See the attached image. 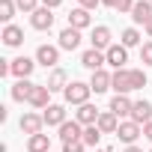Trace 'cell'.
<instances>
[{"label": "cell", "instance_id": "1", "mask_svg": "<svg viewBox=\"0 0 152 152\" xmlns=\"http://www.w3.org/2000/svg\"><path fill=\"white\" fill-rule=\"evenodd\" d=\"M90 96H93V87L90 84H84V81H72L69 87H66V93H63V99L69 102V104H87L90 102Z\"/></svg>", "mask_w": 152, "mask_h": 152}, {"label": "cell", "instance_id": "2", "mask_svg": "<svg viewBox=\"0 0 152 152\" xmlns=\"http://www.w3.org/2000/svg\"><path fill=\"white\" fill-rule=\"evenodd\" d=\"M143 134V125H137L134 119H122L119 122V128H116V137L125 143V146H134V140Z\"/></svg>", "mask_w": 152, "mask_h": 152}, {"label": "cell", "instance_id": "3", "mask_svg": "<svg viewBox=\"0 0 152 152\" xmlns=\"http://www.w3.org/2000/svg\"><path fill=\"white\" fill-rule=\"evenodd\" d=\"M60 140H63V143H81V140H84V125H81L78 119H72V122L66 119V122L60 125Z\"/></svg>", "mask_w": 152, "mask_h": 152}, {"label": "cell", "instance_id": "4", "mask_svg": "<svg viewBox=\"0 0 152 152\" xmlns=\"http://www.w3.org/2000/svg\"><path fill=\"white\" fill-rule=\"evenodd\" d=\"M110 90H113L116 96L134 93V87H131V69H116V72H113V84H110Z\"/></svg>", "mask_w": 152, "mask_h": 152}, {"label": "cell", "instance_id": "5", "mask_svg": "<svg viewBox=\"0 0 152 152\" xmlns=\"http://www.w3.org/2000/svg\"><path fill=\"white\" fill-rule=\"evenodd\" d=\"M36 63L45 66V69H57V63H60V48H54V45H39V48H36Z\"/></svg>", "mask_w": 152, "mask_h": 152}, {"label": "cell", "instance_id": "6", "mask_svg": "<svg viewBox=\"0 0 152 152\" xmlns=\"http://www.w3.org/2000/svg\"><path fill=\"white\" fill-rule=\"evenodd\" d=\"M30 24H33V30H51V27H54V9L39 6V9L30 15Z\"/></svg>", "mask_w": 152, "mask_h": 152}, {"label": "cell", "instance_id": "7", "mask_svg": "<svg viewBox=\"0 0 152 152\" xmlns=\"http://www.w3.org/2000/svg\"><path fill=\"white\" fill-rule=\"evenodd\" d=\"M90 42H93V48L96 51H107L113 42H110V27H104V24H99V27H93V33H90Z\"/></svg>", "mask_w": 152, "mask_h": 152}, {"label": "cell", "instance_id": "8", "mask_svg": "<svg viewBox=\"0 0 152 152\" xmlns=\"http://www.w3.org/2000/svg\"><path fill=\"white\" fill-rule=\"evenodd\" d=\"M104 57H107V66L125 69V63H128V48H125V45H110V48L104 51Z\"/></svg>", "mask_w": 152, "mask_h": 152}, {"label": "cell", "instance_id": "9", "mask_svg": "<svg viewBox=\"0 0 152 152\" xmlns=\"http://www.w3.org/2000/svg\"><path fill=\"white\" fill-rule=\"evenodd\" d=\"M104 63H107L104 51H96V48H90V51H84V54H81V66H87L90 72H99V69H104Z\"/></svg>", "mask_w": 152, "mask_h": 152}, {"label": "cell", "instance_id": "10", "mask_svg": "<svg viewBox=\"0 0 152 152\" xmlns=\"http://www.w3.org/2000/svg\"><path fill=\"white\" fill-rule=\"evenodd\" d=\"M131 107H134V102L128 99V96H113L110 99V113H116L119 119H131Z\"/></svg>", "mask_w": 152, "mask_h": 152}, {"label": "cell", "instance_id": "11", "mask_svg": "<svg viewBox=\"0 0 152 152\" xmlns=\"http://www.w3.org/2000/svg\"><path fill=\"white\" fill-rule=\"evenodd\" d=\"M18 125H21L24 134L33 137V134H42V128H45V116H39V113H24Z\"/></svg>", "mask_w": 152, "mask_h": 152}, {"label": "cell", "instance_id": "12", "mask_svg": "<svg viewBox=\"0 0 152 152\" xmlns=\"http://www.w3.org/2000/svg\"><path fill=\"white\" fill-rule=\"evenodd\" d=\"M45 87H48L51 93H66V87H69V75H66V69H51Z\"/></svg>", "mask_w": 152, "mask_h": 152}, {"label": "cell", "instance_id": "13", "mask_svg": "<svg viewBox=\"0 0 152 152\" xmlns=\"http://www.w3.org/2000/svg\"><path fill=\"white\" fill-rule=\"evenodd\" d=\"M99 116H102V110H99L96 104H90V102H87V104H81V107H78V113H75V119H78L84 128H87V125H96V122H99Z\"/></svg>", "mask_w": 152, "mask_h": 152}, {"label": "cell", "instance_id": "14", "mask_svg": "<svg viewBox=\"0 0 152 152\" xmlns=\"http://www.w3.org/2000/svg\"><path fill=\"white\" fill-rule=\"evenodd\" d=\"M131 119H134L137 125H146V122H152V102H146V99L134 102V107H131Z\"/></svg>", "mask_w": 152, "mask_h": 152}, {"label": "cell", "instance_id": "15", "mask_svg": "<svg viewBox=\"0 0 152 152\" xmlns=\"http://www.w3.org/2000/svg\"><path fill=\"white\" fill-rule=\"evenodd\" d=\"M110 84H113V75H110V72H104V69L93 72V78H90V87H93V93H96V96H99V93H107V90H110Z\"/></svg>", "mask_w": 152, "mask_h": 152}, {"label": "cell", "instance_id": "16", "mask_svg": "<svg viewBox=\"0 0 152 152\" xmlns=\"http://www.w3.org/2000/svg\"><path fill=\"white\" fill-rule=\"evenodd\" d=\"M33 69H36V60H30V57H15V60H12V75H15L18 81L30 78Z\"/></svg>", "mask_w": 152, "mask_h": 152}, {"label": "cell", "instance_id": "17", "mask_svg": "<svg viewBox=\"0 0 152 152\" xmlns=\"http://www.w3.org/2000/svg\"><path fill=\"white\" fill-rule=\"evenodd\" d=\"M27 104H33L36 110L51 107V90H48L45 84H36V90H33V96H30V102H27Z\"/></svg>", "mask_w": 152, "mask_h": 152}, {"label": "cell", "instance_id": "18", "mask_svg": "<svg viewBox=\"0 0 152 152\" xmlns=\"http://www.w3.org/2000/svg\"><path fill=\"white\" fill-rule=\"evenodd\" d=\"M90 24H93V18H90V9L78 6V9H72V12H69V27H75V30H87Z\"/></svg>", "mask_w": 152, "mask_h": 152}, {"label": "cell", "instance_id": "19", "mask_svg": "<svg viewBox=\"0 0 152 152\" xmlns=\"http://www.w3.org/2000/svg\"><path fill=\"white\" fill-rule=\"evenodd\" d=\"M0 39H3V45H9V48H18V45L24 42V30H21L18 24H6L3 33H0Z\"/></svg>", "mask_w": 152, "mask_h": 152}, {"label": "cell", "instance_id": "20", "mask_svg": "<svg viewBox=\"0 0 152 152\" xmlns=\"http://www.w3.org/2000/svg\"><path fill=\"white\" fill-rule=\"evenodd\" d=\"M33 90H36V84H33L30 78H24V81H15V87H12V99H15V102H30Z\"/></svg>", "mask_w": 152, "mask_h": 152}, {"label": "cell", "instance_id": "21", "mask_svg": "<svg viewBox=\"0 0 152 152\" xmlns=\"http://www.w3.org/2000/svg\"><path fill=\"white\" fill-rule=\"evenodd\" d=\"M119 122H122V119H119L116 113H110V110H104V113L99 116V122H96V125H99V131H102V134H116V128H119Z\"/></svg>", "mask_w": 152, "mask_h": 152}, {"label": "cell", "instance_id": "22", "mask_svg": "<svg viewBox=\"0 0 152 152\" xmlns=\"http://www.w3.org/2000/svg\"><path fill=\"white\" fill-rule=\"evenodd\" d=\"M78 45H81V30L66 27V30L60 33V48H63V51H75Z\"/></svg>", "mask_w": 152, "mask_h": 152}, {"label": "cell", "instance_id": "23", "mask_svg": "<svg viewBox=\"0 0 152 152\" xmlns=\"http://www.w3.org/2000/svg\"><path fill=\"white\" fill-rule=\"evenodd\" d=\"M149 18H152V3L149 0H137L134 9H131V21L134 24H146Z\"/></svg>", "mask_w": 152, "mask_h": 152}, {"label": "cell", "instance_id": "24", "mask_svg": "<svg viewBox=\"0 0 152 152\" xmlns=\"http://www.w3.org/2000/svg\"><path fill=\"white\" fill-rule=\"evenodd\" d=\"M42 116H45V125H57V128H60V125L66 122V107H63V104H51V107H45Z\"/></svg>", "mask_w": 152, "mask_h": 152}, {"label": "cell", "instance_id": "25", "mask_svg": "<svg viewBox=\"0 0 152 152\" xmlns=\"http://www.w3.org/2000/svg\"><path fill=\"white\" fill-rule=\"evenodd\" d=\"M27 152H51V137L48 134H33L27 140Z\"/></svg>", "mask_w": 152, "mask_h": 152}, {"label": "cell", "instance_id": "26", "mask_svg": "<svg viewBox=\"0 0 152 152\" xmlns=\"http://www.w3.org/2000/svg\"><path fill=\"white\" fill-rule=\"evenodd\" d=\"M15 9H18V3H15V0H0V21H3V24H12Z\"/></svg>", "mask_w": 152, "mask_h": 152}, {"label": "cell", "instance_id": "27", "mask_svg": "<svg viewBox=\"0 0 152 152\" xmlns=\"http://www.w3.org/2000/svg\"><path fill=\"white\" fill-rule=\"evenodd\" d=\"M99 140H102V131H99V125H87L84 128V146H99Z\"/></svg>", "mask_w": 152, "mask_h": 152}, {"label": "cell", "instance_id": "28", "mask_svg": "<svg viewBox=\"0 0 152 152\" xmlns=\"http://www.w3.org/2000/svg\"><path fill=\"white\" fill-rule=\"evenodd\" d=\"M119 45H125V48H134V45H140V33H137V27H128V30H122V39H119Z\"/></svg>", "mask_w": 152, "mask_h": 152}, {"label": "cell", "instance_id": "29", "mask_svg": "<svg viewBox=\"0 0 152 152\" xmlns=\"http://www.w3.org/2000/svg\"><path fill=\"white\" fill-rule=\"evenodd\" d=\"M131 87L134 90H143L146 87V72L143 69H131Z\"/></svg>", "mask_w": 152, "mask_h": 152}, {"label": "cell", "instance_id": "30", "mask_svg": "<svg viewBox=\"0 0 152 152\" xmlns=\"http://www.w3.org/2000/svg\"><path fill=\"white\" fill-rule=\"evenodd\" d=\"M140 63L143 66H152V39L140 45Z\"/></svg>", "mask_w": 152, "mask_h": 152}, {"label": "cell", "instance_id": "31", "mask_svg": "<svg viewBox=\"0 0 152 152\" xmlns=\"http://www.w3.org/2000/svg\"><path fill=\"white\" fill-rule=\"evenodd\" d=\"M15 3H18V9H21V12L33 15V12L39 9V3H42V0H15Z\"/></svg>", "mask_w": 152, "mask_h": 152}, {"label": "cell", "instance_id": "32", "mask_svg": "<svg viewBox=\"0 0 152 152\" xmlns=\"http://www.w3.org/2000/svg\"><path fill=\"white\" fill-rule=\"evenodd\" d=\"M134 3H137V0H116V6H113V9H116L119 15H131Z\"/></svg>", "mask_w": 152, "mask_h": 152}, {"label": "cell", "instance_id": "33", "mask_svg": "<svg viewBox=\"0 0 152 152\" xmlns=\"http://www.w3.org/2000/svg\"><path fill=\"white\" fill-rule=\"evenodd\" d=\"M87 146H84V140L81 143H63V152H84Z\"/></svg>", "mask_w": 152, "mask_h": 152}, {"label": "cell", "instance_id": "34", "mask_svg": "<svg viewBox=\"0 0 152 152\" xmlns=\"http://www.w3.org/2000/svg\"><path fill=\"white\" fill-rule=\"evenodd\" d=\"M99 3H102V0H81V6H84V9H96Z\"/></svg>", "mask_w": 152, "mask_h": 152}, {"label": "cell", "instance_id": "35", "mask_svg": "<svg viewBox=\"0 0 152 152\" xmlns=\"http://www.w3.org/2000/svg\"><path fill=\"white\" fill-rule=\"evenodd\" d=\"M143 137L152 143V122H146V125H143Z\"/></svg>", "mask_w": 152, "mask_h": 152}, {"label": "cell", "instance_id": "36", "mask_svg": "<svg viewBox=\"0 0 152 152\" xmlns=\"http://www.w3.org/2000/svg\"><path fill=\"white\" fill-rule=\"evenodd\" d=\"M60 3H63V0H42V6H48V9H57Z\"/></svg>", "mask_w": 152, "mask_h": 152}, {"label": "cell", "instance_id": "37", "mask_svg": "<svg viewBox=\"0 0 152 152\" xmlns=\"http://www.w3.org/2000/svg\"><path fill=\"white\" fill-rule=\"evenodd\" d=\"M143 27H146V36H149V39H152V18H149V21H146V24H143Z\"/></svg>", "mask_w": 152, "mask_h": 152}, {"label": "cell", "instance_id": "38", "mask_svg": "<svg viewBox=\"0 0 152 152\" xmlns=\"http://www.w3.org/2000/svg\"><path fill=\"white\" fill-rule=\"evenodd\" d=\"M102 6H110V9H113V6H116V0H102Z\"/></svg>", "mask_w": 152, "mask_h": 152}, {"label": "cell", "instance_id": "39", "mask_svg": "<svg viewBox=\"0 0 152 152\" xmlns=\"http://www.w3.org/2000/svg\"><path fill=\"white\" fill-rule=\"evenodd\" d=\"M125 152H143L140 146H125Z\"/></svg>", "mask_w": 152, "mask_h": 152}, {"label": "cell", "instance_id": "40", "mask_svg": "<svg viewBox=\"0 0 152 152\" xmlns=\"http://www.w3.org/2000/svg\"><path fill=\"white\" fill-rule=\"evenodd\" d=\"M93 152H110V149H93Z\"/></svg>", "mask_w": 152, "mask_h": 152}, {"label": "cell", "instance_id": "41", "mask_svg": "<svg viewBox=\"0 0 152 152\" xmlns=\"http://www.w3.org/2000/svg\"><path fill=\"white\" fill-rule=\"evenodd\" d=\"M149 3H152V0H149Z\"/></svg>", "mask_w": 152, "mask_h": 152}, {"label": "cell", "instance_id": "42", "mask_svg": "<svg viewBox=\"0 0 152 152\" xmlns=\"http://www.w3.org/2000/svg\"><path fill=\"white\" fill-rule=\"evenodd\" d=\"M149 152H152V149H149Z\"/></svg>", "mask_w": 152, "mask_h": 152}]
</instances>
